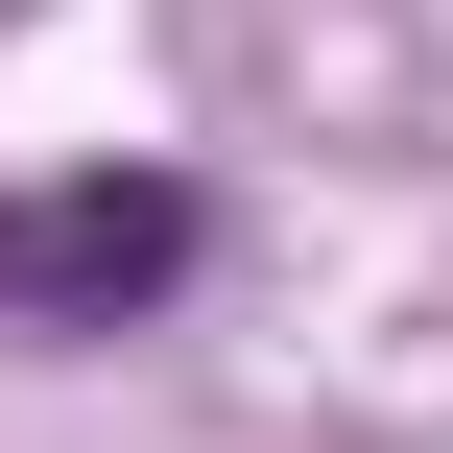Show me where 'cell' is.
I'll return each mask as SVG.
<instances>
[{
	"instance_id": "obj_1",
	"label": "cell",
	"mask_w": 453,
	"mask_h": 453,
	"mask_svg": "<svg viewBox=\"0 0 453 453\" xmlns=\"http://www.w3.org/2000/svg\"><path fill=\"white\" fill-rule=\"evenodd\" d=\"M215 263V215L167 191V167H48V191H0V334H119V311H167Z\"/></svg>"
}]
</instances>
